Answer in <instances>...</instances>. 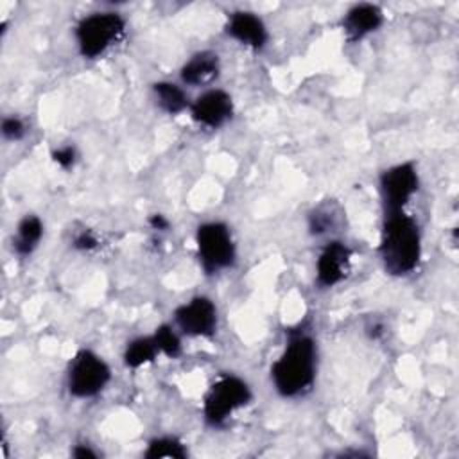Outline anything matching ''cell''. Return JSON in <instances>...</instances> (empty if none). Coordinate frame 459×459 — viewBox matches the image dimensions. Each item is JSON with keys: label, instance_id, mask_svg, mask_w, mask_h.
Returning a JSON list of instances; mask_svg holds the SVG:
<instances>
[{"label": "cell", "instance_id": "44dd1931", "mask_svg": "<svg viewBox=\"0 0 459 459\" xmlns=\"http://www.w3.org/2000/svg\"><path fill=\"white\" fill-rule=\"evenodd\" d=\"M52 160L61 167V169H70L74 167L77 160V152L74 145H63L52 152Z\"/></svg>", "mask_w": 459, "mask_h": 459}, {"label": "cell", "instance_id": "277c9868", "mask_svg": "<svg viewBox=\"0 0 459 459\" xmlns=\"http://www.w3.org/2000/svg\"><path fill=\"white\" fill-rule=\"evenodd\" d=\"M197 255L206 274L219 273L235 262V242L224 222H204L195 233Z\"/></svg>", "mask_w": 459, "mask_h": 459}, {"label": "cell", "instance_id": "e0dca14e", "mask_svg": "<svg viewBox=\"0 0 459 459\" xmlns=\"http://www.w3.org/2000/svg\"><path fill=\"white\" fill-rule=\"evenodd\" d=\"M147 459H161V457H169V459H185L186 457V448L181 441H178L176 437H156L149 443L145 454Z\"/></svg>", "mask_w": 459, "mask_h": 459}, {"label": "cell", "instance_id": "8fae6325", "mask_svg": "<svg viewBox=\"0 0 459 459\" xmlns=\"http://www.w3.org/2000/svg\"><path fill=\"white\" fill-rule=\"evenodd\" d=\"M226 32L240 41L246 47H251L255 50H260L265 47L269 34L267 29L255 13L249 11H235L230 14L228 23H226Z\"/></svg>", "mask_w": 459, "mask_h": 459}, {"label": "cell", "instance_id": "4fadbf2b", "mask_svg": "<svg viewBox=\"0 0 459 459\" xmlns=\"http://www.w3.org/2000/svg\"><path fill=\"white\" fill-rule=\"evenodd\" d=\"M221 70L219 56L212 50H201L194 54L181 68V81L190 86H204L217 79Z\"/></svg>", "mask_w": 459, "mask_h": 459}, {"label": "cell", "instance_id": "3957f363", "mask_svg": "<svg viewBox=\"0 0 459 459\" xmlns=\"http://www.w3.org/2000/svg\"><path fill=\"white\" fill-rule=\"evenodd\" d=\"M126 30V20L113 11L84 16L75 27V39L82 57L95 59L104 54Z\"/></svg>", "mask_w": 459, "mask_h": 459}, {"label": "cell", "instance_id": "6da1fadb", "mask_svg": "<svg viewBox=\"0 0 459 459\" xmlns=\"http://www.w3.org/2000/svg\"><path fill=\"white\" fill-rule=\"evenodd\" d=\"M316 366V341L301 330H289L287 344L281 355L271 366V380L274 389L285 398H294L307 393L314 384Z\"/></svg>", "mask_w": 459, "mask_h": 459}, {"label": "cell", "instance_id": "ffe728a7", "mask_svg": "<svg viewBox=\"0 0 459 459\" xmlns=\"http://www.w3.org/2000/svg\"><path fill=\"white\" fill-rule=\"evenodd\" d=\"M2 134L5 140H13V142L23 138V134H25L23 120L18 117H5L2 120Z\"/></svg>", "mask_w": 459, "mask_h": 459}, {"label": "cell", "instance_id": "30bf717a", "mask_svg": "<svg viewBox=\"0 0 459 459\" xmlns=\"http://www.w3.org/2000/svg\"><path fill=\"white\" fill-rule=\"evenodd\" d=\"M351 262V249L339 240L328 242L317 256L316 273L321 287H333L346 278Z\"/></svg>", "mask_w": 459, "mask_h": 459}, {"label": "cell", "instance_id": "9c48e42d", "mask_svg": "<svg viewBox=\"0 0 459 459\" xmlns=\"http://www.w3.org/2000/svg\"><path fill=\"white\" fill-rule=\"evenodd\" d=\"M192 118L204 127H221L233 115V100L224 90H208L190 104Z\"/></svg>", "mask_w": 459, "mask_h": 459}, {"label": "cell", "instance_id": "ba28073f", "mask_svg": "<svg viewBox=\"0 0 459 459\" xmlns=\"http://www.w3.org/2000/svg\"><path fill=\"white\" fill-rule=\"evenodd\" d=\"M176 325L190 337H212L217 328V308L212 299L195 296L174 312Z\"/></svg>", "mask_w": 459, "mask_h": 459}, {"label": "cell", "instance_id": "603a6c76", "mask_svg": "<svg viewBox=\"0 0 459 459\" xmlns=\"http://www.w3.org/2000/svg\"><path fill=\"white\" fill-rule=\"evenodd\" d=\"M72 455L75 459H97V452L91 450L88 445H77L74 450H72Z\"/></svg>", "mask_w": 459, "mask_h": 459}, {"label": "cell", "instance_id": "8992f818", "mask_svg": "<svg viewBox=\"0 0 459 459\" xmlns=\"http://www.w3.org/2000/svg\"><path fill=\"white\" fill-rule=\"evenodd\" d=\"M111 378L109 366L91 350H79L68 364L66 385L75 398H91L99 394Z\"/></svg>", "mask_w": 459, "mask_h": 459}, {"label": "cell", "instance_id": "5bb4252c", "mask_svg": "<svg viewBox=\"0 0 459 459\" xmlns=\"http://www.w3.org/2000/svg\"><path fill=\"white\" fill-rule=\"evenodd\" d=\"M43 237V224L36 215H25L18 226L13 238V249L20 256H29L39 244Z\"/></svg>", "mask_w": 459, "mask_h": 459}, {"label": "cell", "instance_id": "7a4b0ae2", "mask_svg": "<svg viewBox=\"0 0 459 459\" xmlns=\"http://www.w3.org/2000/svg\"><path fill=\"white\" fill-rule=\"evenodd\" d=\"M378 253L389 274L405 276L412 273L421 256L418 222L403 210L384 213Z\"/></svg>", "mask_w": 459, "mask_h": 459}, {"label": "cell", "instance_id": "2e32d148", "mask_svg": "<svg viewBox=\"0 0 459 459\" xmlns=\"http://www.w3.org/2000/svg\"><path fill=\"white\" fill-rule=\"evenodd\" d=\"M160 353L152 335L151 337H138V339H133L127 346H126V351H124V364L127 368H140L147 362H152L154 357Z\"/></svg>", "mask_w": 459, "mask_h": 459}, {"label": "cell", "instance_id": "cb8c5ba5", "mask_svg": "<svg viewBox=\"0 0 459 459\" xmlns=\"http://www.w3.org/2000/svg\"><path fill=\"white\" fill-rule=\"evenodd\" d=\"M149 224L152 230H160V231H165L169 228V221L165 219V215H160V213H154L149 217Z\"/></svg>", "mask_w": 459, "mask_h": 459}, {"label": "cell", "instance_id": "7402d4cb", "mask_svg": "<svg viewBox=\"0 0 459 459\" xmlns=\"http://www.w3.org/2000/svg\"><path fill=\"white\" fill-rule=\"evenodd\" d=\"M99 246V240L95 238V235L88 230L81 231L75 238H74V247L79 249V251H91Z\"/></svg>", "mask_w": 459, "mask_h": 459}, {"label": "cell", "instance_id": "ac0fdd59", "mask_svg": "<svg viewBox=\"0 0 459 459\" xmlns=\"http://www.w3.org/2000/svg\"><path fill=\"white\" fill-rule=\"evenodd\" d=\"M152 339L158 346V350L161 353H165L170 359H176L181 355V341L178 337V333L174 332L172 326L169 325H161L156 328V332L152 333Z\"/></svg>", "mask_w": 459, "mask_h": 459}, {"label": "cell", "instance_id": "d6986e66", "mask_svg": "<svg viewBox=\"0 0 459 459\" xmlns=\"http://www.w3.org/2000/svg\"><path fill=\"white\" fill-rule=\"evenodd\" d=\"M335 224V215L332 212H328L325 206L317 208L310 217H308V226L310 231L316 235L326 233L330 228H333Z\"/></svg>", "mask_w": 459, "mask_h": 459}, {"label": "cell", "instance_id": "9a60e30c", "mask_svg": "<svg viewBox=\"0 0 459 459\" xmlns=\"http://www.w3.org/2000/svg\"><path fill=\"white\" fill-rule=\"evenodd\" d=\"M152 91H154L158 106L169 115H179L181 111L190 108L186 93L183 91L181 86H178L174 82H167V81L154 82Z\"/></svg>", "mask_w": 459, "mask_h": 459}, {"label": "cell", "instance_id": "5b68a950", "mask_svg": "<svg viewBox=\"0 0 459 459\" xmlns=\"http://www.w3.org/2000/svg\"><path fill=\"white\" fill-rule=\"evenodd\" d=\"M249 402V385L235 375H224L210 385L204 396V418L210 425L221 427L237 409Z\"/></svg>", "mask_w": 459, "mask_h": 459}, {"label": "cell", "instance_id": "7c38bea8", "mask_svg": "<svg viewBox=\"0 0 459 459\" xmlns=\"http://www.w3.org/2000/svg\"><path fill=\"white\" fill-rule=\"evenodd\" d=\"M384 22V13L375 4H357L342 18V30L348 41H359L375 32Z\"/></svg>", "mask_w": 459, "mask_h": 459}, {"label": "cell", "instance_id": "52a82bcc", "mask_svg": "<svg viewBox=\"0 0 459 459\" xmlns=\"http://www.w3.org/2000/svg\"><path fill=\"white\" fill-rule=\"evenodd\" d=\"M418 172L414 163H398L380 176V192L384 201V213L403 210L407 201L418 190Z\"/></svg>", "mask_w": 459, "mask_h": 459}]
</instances>
